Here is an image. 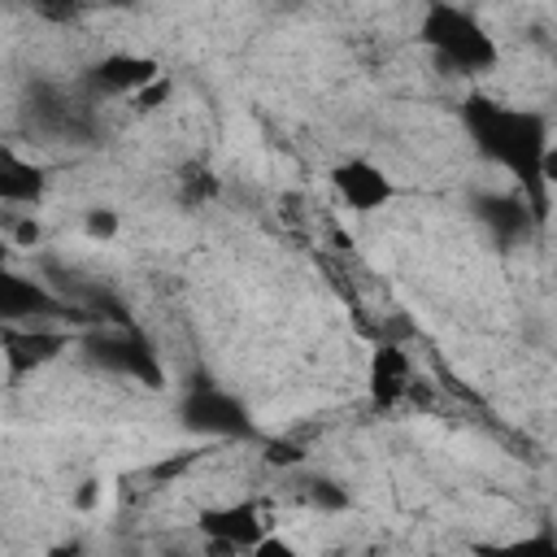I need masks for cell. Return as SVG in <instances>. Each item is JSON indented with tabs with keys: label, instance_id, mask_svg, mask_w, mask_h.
<instances>
[{
	"label": "cell",
	"instance_id": "1",
	"mask_svg": "<svg viewBox=\"0 0 557 557\" xmlns=\"http://www.w3.org/2000/svg\"><path fill=\"white\" fill-rule=\"evenodd\" d=\"M461 122L470 144L500 165L505 174H513L522 183V191L531 196V205H544V187L553 183V139H548V122L535 109H518L509 100L496 96H466L461 104Z\"/></svg>",
	"mask_w": 557,
	"mask_h": 557
},
{
	"label": "cell",
	"instance_id": "2",
	"mask_svg": "<svg viewBox=\"0 0 557 557\" xmlns=\"http://www.w3.org/2000/svg\"><path fill=\"white\" fill-rule=\"evenodd\" d=\"M413 35L453 74L483 78V74H492L500 65L496 35L466 4H457V0H422L418 22H413Z\"/></svg>",
	"mask_w": 557,
	"mask_h": 557
},
{
	"label": "cell",
	"instance_id": "3",
	"mask_svg": "<svg viewBox=\"0 0 557 557\" xmlns=\"http://www.w3.org/2000/svg\"><path fill=\"white\" fill-rule=\"evenodd\" d=\"M74 348V331L61 322H0V370L4 383L17 387L30 374H44Z\"/></svg>",
	"mask_w": 557,
	"mask_h": 557
},
{
	"label": "cell",
	"instance_id": "4",
	"mask_svg": "<svg viewBox=\"0 0 557 557\" xmlns=\"http://www.w3.org/2000/svg\"><path fill=\"white\" fill-rule=\"evenodd\" d=\"M196 527L209 548L222 553H257V544L270 535V518L257 500H218L196 513Z\"/></svg>",
	"mask_w": 557,
	"mask_h": 557
},
{
	"label": "cell",
	"instance_id": "5",
	"mask_svg": "<svg viewBox=\"0 0 557 557\" xmlns=\"http://www.w3.org/2000/svg\"><path fill=\"white\" fill-rule=\"evenodd\" d=\"M326 178H331V191L339 196V205L352 209V213H361V218L387 209L400 196L396 178L379 161H370V157H344V161L331 165Z\"/></svg>",
	"mask_w": 557,
	"mask_h": 557
},
{
	"label": "cell",
	"instance_id": "6",
	"mask_svg": "<svg viewBox=\"0 0 557 557\" xmlns=\"http://www.w3.org/2000/svg\"><path fill=\"white\" fill-rule=\"evenodd\" d=\"M65 305L39 278L0 261V322H61Z\"/></svg>",
	"mask_w": 557,
	"mask_h": 557
},
{
	"label": "cell",
	"instance_id": "7",
	"mask_svg": "<svg viewBox=\"0 0 557 557\" xmlns=\"http://www.w3.org/2000/svg\"><path fill=\"white\" fill-rule=\"evenodd\" d=\"M165 70H161V61L157 57H148V52H104L91 70H87V87L96 91V96H122V100H131L139 87H148V83H157Z\"/></svg>",
	"mask_w": 557,
	"mask_h": 557
},
{
	"label": "cell",
	"instance_id": "8",
	"mask_svg": "<svg viewBox=\"0 0 557 557\" xmlns=\"http://www.w3.org/2000/svg\"><path fill=\"white\" fill-rule=\"evenodd\" d=\"M413 383H418V374H413V361H409V352L400 348V344H379L374 352H370V366H366V392H370V405L374 409H396V405H405L409 396H413Z\"/></svg>",
	"mask_w": 557,
	"mask_h": 557
},
{
	"label": "cell",
	"instance_id": "9",
	"mask_svg": "<svg viewBox=\"0 0 557 557\" xmlns=\"http://www.w3.org/2000/svg\"><path fill=\"white\" fill-rule=\"evenodd\" d=\"M44 196H48V170L35 157H26L17 144L0 139V205L35 213Z\"/></svg>",
	"mask_w": 557,
	"mask_h": 557
},
{
	"label": "cell",
	"instance_id": "10",
	"mask_svg": "<svg viewBox=\"0 0 557 557\" xmlns=\"http://www.w3.org/2000/svg\"><path fill=\"white\" fill-rule=\"evenodd\" d=\"M117 231H122V218H117V209H87V218H83V235H87V239H96V244H109Z\"/></svg>",
	"mask_w": 557,
	"mask_h": 557
},
{
	"label": "cell",
	"instance_id": "11",
	"mask_svg": "<svg viewBox=\"0 0 557 557\" xmlns=\"http://www.w3.org/2000/svg\"><path fill=\"white\" fill-rule=\"evenodd\" d=\"M39 239V222L35 218H22V226H17V244H35Z\"/></svg>",
	"mask_w": 557,
	"mask_h": 557
},
{
	"label": "cell",
	"instance_id": "12",
	"mask_svg": "<svg viewBox=\"0 0 557 557\" xmlns=\"http://www.w3.org/2000/svg\"><path fill=\"white\" fill-rule=\"evenodd\" d=\"M48 4H78V0H48Z\"/></svg>",
	"mask_w": 557,
	"mask_h": 557
}]
</instances>
